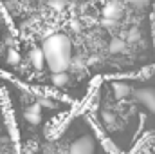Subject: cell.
<instances>
[{"label": "cell", "instance_id": "cell-1", "mask_svg": "<svg viewBox=\"0 0 155 154\" xmlns=\"http://www.w3.org/2000/svg\"><path fill=\"white\" fill-rule=\"evenodd\" d=\"M45 143L27 142L24 147L40 154H116L108 149L88 111L83 109L69 118L60 131L49 127L41 131Z\"/></svg>", "mask_w": 155, "mask_h": 154}, {"label": "cell", "instance_id": "cell-2", "mask_svg": "<svg viewBox=\"0 0 155 154\" xmlns=\"http://www.w3.org/2000/svg\"><path fill=\"white\" fill-rule=\"evenodd\" d=\"M41 51L45 56V67L49 73H71L74 58V44L65 33H52L41 40Z\"/></svg>", "mask_w": 155, "mask_h": 154}, {"label": "cell", "instance_id": "cell-3", "mask_svg": "<svg viewBox=\"0 0 155 154\" xmlns=\"http://www.w3.org/2000/svg\"><path fill=\"white\" fill-rule=\"evenodd\" d=\"M124 11H126L124 2H121V0H110V2H107V4L101 7V18L119 22V20L124 16Z\"/></svg>", "mask_w": 155, "mask_h": 154}, {"label": "cell", "instance_id": "cell-4", "mask_svg": "<svg viewBox=\"0 0 155 154\" xmlns=\"http://www.w3.org/2000/svg\"><path fill=\"white\" fill-rule=\"evenodd\" d=\"M49 82H51V85H52L54 89H58V91H65V89L72 87L74 78H72L71 73H52V75L49 76Z\"/></svg>", "mask_w": 155, "mask_h": 154}, {"label": "cell", "instance_id": "cell-5", "mask_svg": "<svg viewBox=\"0 0 155 154\" xmlns=\"http://www.w3.org/2000/svg\"><path fill=\"white\" fill-rule=\"evenodd\" d=\"M27 60H29V65H31L36 73H41V71L45 69V56H43L41 47H38V45H35V47L29 49Z\"/></svg>", "mask_w": 155, "mask_h": 154}, {"label": "cell", "instance_id": "cell-6", "mask_svg": "<svg viewBox=\"0 0 155 154\" xmlns=\"http://www.w3.org/2000/svg\"><path fill=\"white\" fill-rule=\"evenodd\" d=\"M126 49H128V42L123 38V37H112V38L108 40V47H107V51H108L110 54H114V56L124 54Z\"/></svg>", "mask_w": 155, "mask_h": 154}, {"label": "cell", "instance_id": "cell-7", "mask_svg": "<svg viewBox=\"0 0 155 154\" xmlns=\"http://www.w3.org/2000/svg\"><path fill=\"white\" fill-rule=\"evenodd\" d=\"M124 40H126L128 44H132V45L139 44V42L143 40V29H141L139 26H130V27L126 29V35H124Z\"/></svg>", "mask_w": 155, "mask_h": 154}, {"label": "cell", "instance_id": "cell-8", "mask_svg": "<svg viewBox=\"0 0 155 154\" xmlns=\"http://www.w3.org/2000/svg\"><path fill=\"white\" fill-rule=\"evenodd\" d=\"M5 62H7V65H13V67H16V65H20L22 64V56H20V51L16 49V47H9L7 49V54H5Z\"/></svg>", "mask_w": 155, "mask_h": 154}, {"label": "cell", "instance_id": "cell-9", "mask_svg": "<svg viewBox=\"0 0 155 154\" xmlns=\"http://www.w3.org/2000/svg\"><path fill=\"white\" fill-rule=\"evenodd\" d=\"M124 4L130 7H135V9H144L152 4V0H124Z\"/></svg>", "mask_w": 155, "mask_h": 154}, {"label": "cell", "instance_id": "cell-10", "mask_svg": "<svg viewBox=\"0 0 155 154\" xmlns=\"http://www.w3.org/2000/svg\"><path fill=\"white\" fill-rule=\"evenodd\" d=\"M49 5H51L52 9H56V11H63V9L69 5V2H67V0H49Z\"/></svg>", "mask_w": 155, "mask_h": 154}, {"label": "cell", "instance_id": "cell-11", "mask_svg": "<svg viewBox=\"0 0 155 154\" xmlns=\"http://www.w3.org/2000/svg\"><path fill=\"white\" fill-rule=\"evenodd\" d=\"M69 26H71V29H72L74 33H78V31H81V24H79L78 20H71V22H69Z\"/></svg>", "mask_w": 155, "mask_h": 154}]
</instances>
